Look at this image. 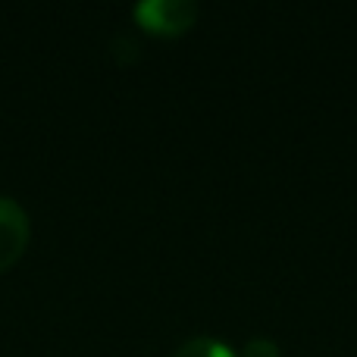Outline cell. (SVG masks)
Masks as SVG:
<instances>
[{
  "mask_svg": "<svg viewBox=\"0 0 357 357\" xmlns=\"http://www.w3.org/2000/svg\"><path fill=\"white\" fill-rule=\"evenodd\" d=\"M176 357H235L232 348L222 345L220 339H210V335H195V339L182 342L176 348Z\"/></svg>",
  "mask_w": 357,
  "mask_h": 357,
  "instance_id": "obj_3",
  "label": "cell"
},
{
  "mask_svg": "<svg viewBox=\"0 0 357 357\" xmlns=\"http://www.w3.org/2000/svg\"><path fill=\"white\" fill-rule=\"evenodd\" d=\"M29 210L10 195H0V273L10 270L29 248Z\"/></svg>",
  "mask_w": 357,
  "mask_h": 357,
  "instance_id": "obj_1",
  "label": "cell"
},
{
  "mask_svg": "<svg viewBox=\"0 0 357 357\" xmlns=\"http://www.w3.org/2000/svg\"><path fill=\"white\" fill-rule=\"evenodd\" d=\"M195 16L197 6L191 0H142L135 6V19L157 35H178V31L191 29Z\"/></svg>",
  "mask_w": 357,
  "mask_h": 357,
  "instance_id": "obj_2",
  "label": "cell"
},
{
  "mask_svg": "<svg viewBox=\"0 0 357 357\" xmlns=\"http://www.w3.org/2000/svg\"><path fill=\"white\" fill-rule=\"evenodd\" d=\"M241 357H279V348L273 339H251L245 348H241Z\"/></svg>",
  "mask_w": 357,
  "mask_h": 357,
  "instance_id": "obj_4",
  "label": "cell"
}]
</instances>
